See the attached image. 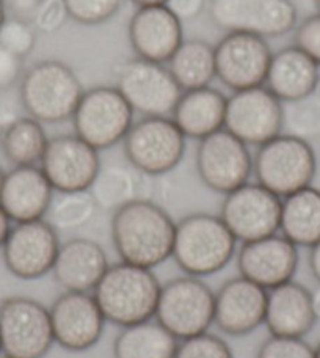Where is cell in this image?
I'll list each match as a JSON object with an SVG mask.
<instances>
[{
	"label": "cell",
	"instance_id": "6da1fadb",
	"mask_svg": "<svg viewBox=\"0 0 320 358\" xmlns=\"http://www.w3.org/2000/svg\"><path fill=\"white\" fill-rule=\"evenodd\" d=\"M176 222L160 204L138 198L117 209L110 233L121 261L154 268L171 258Z\"/></svg>",
	"mask_w": 320,
	"mask_h": 358
},
{
	"label": "cell",
	"instance_id": "7a4b0ae2",
	"mask_svg": "<svg viewBox=\"0 0 320 358\" xmlns=\"http://www.w3.org/2000/svg\"><path fill=\"white\" fill-rule=\"evenodd\" d=\"M160 287L152 268L119 261L108 266L93 296L107 322L127 327L154 319Z\"/></svg>",
	"mask_w": 320,
	"mask_h": 358
},
{
	"label": "cell",
	"instance_id": "3957f363",
	"mask_svg": "<svg viewBox=\"0 0 320 358\" xmlns=\"http://www.w3.org/2000/svg\"><path fill=\"white\" fill-rule=\"evenodd\" d=\"M235 248L238 241L220 215L195 213L176 222L171 258L185 275L219 273L231 263Z\"/></svg>",
	"mask_w": 320,
	"mask_h": 358
},
{
	"label": "cell",
	"instance_id": "277c9868",
	"mask_svg": "<svg viewBox=\"0 0 320 358\" xmlns=\"http://www.w3.org/2000/svg\"><path fill=\"white\" fill-rule=\"evenodd\" d=\"M85 90L65 62L46 59L24 71L19 82V102L29 117L43 124L71 120Z\"/></svg>",
	"mask_w": 320,
	"mask_h": 358
},
{
	"label": "cell",
	"instance_id": "5b68a950",
	"mask_svg": "<svg viewBox=\"0 0 320 358\" xmlns=\"http://www.w3.org/2000/svg\"><path fill=\"white\" fill-rule=\"evenodd\" d=\"M317 171L316 152L308 140L279 134L258 146L253 156L256 182L279 198L312 185Z\"/></svg>",
	"mask_w": 320,
	"mask_h": 358
},
{
	"label": "cell",
	"instance_id": "8992f818",
	"mask_svg": "<svg viewBox=\"0 0 320 358\" xmlns=\"http://www.w3.org/2000/svg\"><path fill=\"white\" fill-rule=\"evenodd\" d=\"M215 292L200 277H176L165 281L154 319L179 341L209 331L214 324Z\"/></svg>",
	"mask_w": 320,
	"mask_h": 358
},
{
	"label": "cell",
	"instance_id": "52a82bcc",
	"mask_svg": "<svg viewBox=\"0 0 320 358\" xmlns=\"http://www.w3.org/2000/svg\"><path fill=\"white\" fill-rule=\"evenodd\" d=\"M124 156L145 176H162L182 162L187 138L171 117H142L123 140Z\"/></svg>",
	"mask_w": 320,
	"mask_h": 358
},
{
	"label": "cell",
	"instance_id": "ba28073f",
	"mask_svg": "<svg viewBox=\"0 0 320 358\" xmlns=\"http://www.w3.org/2000/svg\"><path fill=\"white\" fill-rule=\"evenodd\" d=\"M133 115L117 87L98 85L83 92L71 121L75 136L104 151L123 142L133 124Z\"/></svg>",
	"mask_w": 320,
	"mask_h": 358
},
{
	"label": "cell",
	"instance_id": "9c48e42d",
	"mask_svg": "<svg viewBox=\"0 0 320 358\" xmlns=\"http://www.w3.org/2000/svg\"><path fill=\"white\" fill-rule=\"evenodd\" d=\"M0 343L6 358H44L55 343L48 306L15 296L0 303Z\"/></svg>",
	"mask_w": 320,
	"mask_h": 358
},
{
	"label": "cell",
	"instance_id": "30bf717a",
	"mask_svg": "<svg viewBox=\"0 0 320 358\" xmlns=\"http://www.w3.org/2000/svg\"><path fill=\"white\" fill-rule=\"evenodd\" d=\"M115 79L127 104L142 117H171L182 93L166 65L138 57L121 62L115 68Z\"/></svg>",
	"mask_w": 320,
	"mask_h": 358
},
{
	"label": "cell",
	"instance_id": "8fae6325",
	"mask_svg": "<svg viewBox=\"0 0 320 358\" xmlns=\"http://www.w3.org/2000/svg\"><path fill=\"white\" fill-rule=\"evenodd\" d=\"M209 16L225 34L279 38L297 27L292 0H210Z\"/></svg>",
	"mask_w": 320,
	"mask_h": 358
},
{
	"label": "cell",
	"instance_id": "7c38bea8",
	"mask_svg": "<svg viewBox=\"0 0 320 358\" xmlns=\"http://www.w3.org/2000/svg\"><path fill=\"white\" fill-rule=\"evenodd\" d=\"M195 167L208 189L226 195L249 181L253 156L248 145L223 127L198 140Z\"/></svg>",
	"mask_w": 320,
	"mask_h": 358
},
{
	"label": "cell",
	"instance_id": "4fadbf2b",
	"mask_svg": "<svg viewBox=\"0 0 320 358\" xmlns=\"http://www.w3.org/2000/svg\"><path fill=\"white\" fill-rule=\"evenodd\" d=\"M225 129L248 146H261L284 131V104L266 85L233 92Z\"/></svg>",
	"mask_w": 320,
	"mask_h": 358
},
{
	"label": "cell",
	"instance_id": "5bb4252c",
	"mask_svg": "<svg viewBox=\"0 0 320 358\" xmlns=\"http://www.w3.org/2000/svg\"><path fill=\"white\" fill-rule=\"evenodd\" d=\"M219 215L238 242L258 241L279 231L281 198L248 181L225 195Z\"/></svg>",
	"mask_w": 320,
	"mask_h": 358
},
{
	"label": "cell",
	"instance_id": "9a60e30c",
	"mask_svg": "<svg viewBox=\"0 0 320 358\" xmlns=\"http://www.w3.org/2000/svg\"><path fill=\"white\" fill-rule=\"evenodd\" d=\"M60 244L59 231L46 219L15 223L2 247L3 263L17 278L38 280L52 272Z\"/></svg>",
	"mask_w": 320,
	"mask_h": 358
},
{
	"label": "cell",
	"instance_id": "2e32d148",
	"mask_svg": "<svg viewBox=\"0 0 320 358\" xmlns=\"http://www.w3.org/2000/svg\"><path fill=\"white\" fill-rule=\"evenodd\" d=\"M102 167L99 151L75 136L50 137L40 169L59 194L89 190Z\"/></svg>",
	"mask_w": 320,
	"mask_h": 358
},
{
	"label": "cell",
	"instance_id": "e0dca14e",
	"mask_svg": "<svg viewBox=\"0 0 320 358\" xmlns=\"http://www.w3.org/2000/svg\"><path fill=\"white\" fill-rule=\"evenodd\" d=\"M272 55L264 38L225 34L215 44L217 79L233 92L264 85Z\"/></svg>",
	"mask_w": 320,
	"mask_h": 358
},
{
	"label": "cell",
	"instance_id": "ac0fdd59",
	"mask_svg": "<svg viewBox=\"0 0 320 358\" xmlns=\"http://www.w3.org/2000/svg\"><path fill=\"white\" fill-rule=\"evenodd\" d=\"M54 340L69 352H83L101 341L106 329L93 292L65 291L49 306Z\"/></svg>",
	"mask_w": 320,
	"mask_h": 358
},
{
	"label": "cell",
	"instance_id": "d6986e66",
	"mask_svg": "<svg viewBox=\"0 0 320 358\" xmlns=\"http://www.w3.org/2000/svg\"><path fill=\"white\" fill-rule=\"evenodd\" d=\"M235 258L239 275L266 291L293 280L300 264L298 247L278 233L245 242Z\"/></svg>",
	"mask_w": 320,
	"mask_h": 358
},
{
	"label": "cell",
	"instance_id": "ffe728a7",
	"mask_svg": "<svg viewBox=\"0 0 320 358\" xmlns=\"http://www.w3.org/2000/svg\"><path fill=\"white\" fill-rule=\"evenodd\" d=\"M127 38L138 59L166 65L184 41L182 21L166 5L140 6L129 19Z\"/></svg>",
	"mask_w": 320,
	"mask_h": 358
},
{
	"label": "cell",
	"instance_id": "44dd1931",
	"mask_svg": "<svg viewBox=\"0 0 320 358\" xmlns=\"http://www.w3.org/2000/svg\"><path fill=\"white\" fill-rule=\"evenodd\" d=\"M267 291L243 278L226 280L215 292L214 324L229 336H247L258 330L266 319Z\"/></svg>",
	"mask_w": 320,
	"mask_h": 358
},
{
	"label": "cell",
	"instance_id": "7402d4cb",
	"mask_svg": "<svg viewBox=\"0 0 320 358\" xmlns=\"http://www.w3.org/2000/svg\"><path fill=\"white\" fill-rule=\"evenodd\" d=\"M54 192L40 165L13 167L0 187V208L13 223L41 220L52 206Z\"/></svg>",
	"mask_w": 320,
	"mask_h": 358
},
{
	"label": "cell",
	"instance_id": "603a6c76",
	"mask_svg": "<svg viewBox=\"0 0 320 358\" xmlns=\"http://www.w3.org/2000/svg\"><path fill=\"white\" fill-rule=\"evenodd\" d=\"M264 324L273 336L305 338L317 324L312 292L293 280L267 291Z\"/></svg>",
	"mask_w": 320,
	"mask_h": 358
},
{
	"label": "cell",
	"instance_id": "cb8c5ba5",
	"mask_svg": "<svg viewBox=\"0 0 320 358\" xmlns=\"http://www.w3.org/2000/svg\"><path fill=\"white\" fill-rule=\"evenodd\" d=\"M108 266L101 244L88 238H73L60 244L52 273L65 291L93 292Z\"/></svg>",
	"mask_w": 320,
	"mask_h": 358
},
{
	"label": "cell",
	"instance_id": "d4e9b609",
	"mask_svg": "<svg viewBox=\"0 0 320 358\" xmlns=\"http://www.w3.org/2000/svg\"><path fill=\"white\" fill-rule=\"evenodd\" d=\"M264 85L283 104L308 98L320 87V66L291 44L273 52Z\"/></svg>",
	"mask_w": 320,
	"mask_h": 358
},
{
	"label": "cell",
	"instance_id": "484cf974",
	"mask_svg": "<svg viewBox=\"0 0 320 358\" xmlns=\"http://www.w3.org/2000/svg\"><path fill=\"white\" fill-rule=\"evenodd\" d=\"M228 96L214 87L185 90L171 112L185 138L201 140L225 127Z\"/></svg>",
	"mask_w": 320,
	"mask_h": 358
},
{
	"label": "cell",
	"instance_id": "4316f807",
	"mask_svg": "<svg viewBox=\"0 0 320 358\" xmlns=\"http://www.w3.org/2000/svg\"><path fill=\"white\" fill-rule=\"evenodd\" d=\"M279 231L293 245L311 248L320 241V190L308 185L281 198Z\"/></svg>",
	"mask_w": 320,
	"mask_h": 358
},
{
	"label": "cell",
	"instance_id": "83f0119b",
	"mask_svg": "<svg viewBox=\"0 0 320 358\" xmlns=\"http://www.w3.org/2000/svg\"><path fill=\"white\" fill-rule=\"evenodd\" d=\"M179 340L157 321H145L127 327L113 341L115 358H175Z\"/></svg>",
	"mask_w": 320,
	"mask_h": 358
},
{
	"label": "cell",
	"instance_id": "f1b7e54d",
	"mask_svg": "<svg viewBox=\"0 0 320 358\" xmlns=\"http://www.w3.org/2000/svg\"><path fill=\"white\" fill-rule=\"evenodd\" d=\"M49 138L44 124L25 115L3 127L0 136V151L13 167L40 165Z\"/></svg>",
	"mask_w": 320,
	"mask_h": 358
},
{
	"label": "cell",
	"instance_id": "f546056e",
	"mask_svg": "<svg viewBox=\"0 0 320 358\" xmlns=\"http://www.w3.org/2000/svg\"><path fill=\"white\" fill-rule=\"evenodd\" d=\"M166 68L182 92L209 87L217 78L215 46L204 40H184Z\"/></svg>",
	"mask_w": 320,
	"mask_h": 358
},
{
	"label": "cell",
	"instance_id": "4dcf8cb0",
	"mask_svg": "<svg viewBox=\"0 0 320 358\" xmlns=\"http://www.w3.org/2000/svg\"><path fill=\"white\" fill-rule=\"evenodd\" d=\"M140 175L136 169L110 165L101 167L98 176L89 187V194L101 209L117 210L140 196Z\"/></svg>",
	"mask_w": 320,
	"mask_h": 358
},
{
	"label": "cell",
	"instance_id": "1f68e13d",
	"mask_svg": "<svg viewBox=\"0 0 320 358\" xmlns=\"http://www.w3.org/2000/svg\"><path fill=\"white\" fill-rule=\"evenodd\" d=\"M96 210H98V204L89 190H85L60 194L59 200L52 201L48 214L49 222L57 231H69V229L85 227L94 217Z\"/></svg>",
	"mask_w": 320,
	"mask_h": 358
},
{
	"label": "cell",
	"instance_id": "d6a6232c",
	"mask_svg": "<svg viewBox=\"0 0 320 358\" xmlns=\"http://www.w3.org/2000/svg\"><path fill=\"white\" fill-rule=\"evenodd\" d=\"M284 127L287 134L300 138H312L320 136V94L287 102L284 104Z\"/></svg>",
	"mask_w": 320,
	"mask_h": 358
},
{
	"label": "cell",
	"instance_id": "836d02e7",
	"mask_svg": "<svg viewBox=\"0 0 320 358\" xmlns=\"http://www.w3.org/2000/svg\"><path fill=\"white\" fill-rule=\"evenodd\" d=\"M0 46L24 60L36 46L35 25L24 17L6 16L5 22L0 25Z\"/></svg>",
	"mask_w": 320,
	"mask_h": 358
},
{
	"label": "cell",
	"instance_id": "e575fe53",
	"mask_svg": "<svg viewBox=\"0 0 320 358\" xmlns=\"http://www.w3.org/2000/svg\"><path fill=\"white\" fill-rule=\"evenodd\" d=\"M69 19L80 25H101L117 15L123 0H63Z\"/></svg>",
	"mask_w": 320,
	"mask_h": 358
},
{
	"label": "cell",
	"instance_id": "d590c367",
	"mask_svg": "<svg viewBox=\"0 0 320 358\" xmlns=\"http://www.w3.org/2000/svg\"><path fill=\"white\" fill-rule=\"evenodd\" d=\"M175 358H234V355L223 338L204 331L179 341Z\"/></svg>",
	"mask_w": 320,
	"mask_h": 358
},
{
	"label": "cell",
	"instance_id": "8d00e7d4",
	"mask_svg": "<svg viewBox=\"0 0 320 358\" xmlns=\"http://www.w3.org/2000/svg\"><path fill=\"white\" fill-rule=\"evenodd\" d=\"M256 358H316L314 348L303 338L270 335L261 344Z\"/></svg>",
	"mask_w": 320,
	"mask_h": 358
},
{
	"label": "cell",
	"instance_id": "74e56055",
	"mask_svg": "<svg viewBox=\"0 0 320 358\" xmlns=\"http://www.w3.org/2000/svg\"><path fill=\"white\" fill-rule=\"evenodd\" d=\"M320 66V11L297 24L293 43Z\"/></svg>",
	"mask_w": 320,
	"mask_h": 358
},
{
	"label": "cell",
	"instance_id": "f35d334b",
	"mask_svg": "<svg viewBox=\"0 0 320 358\" xmlns=\"http://www.w3.org/2000/svg\"><path fill=\"white\" fill-rule=\"evenodd\" d=\"M31 16H34L35 29L44 34H54L60 30L69 17L63 0H41Z\"/></svg>",
	"mask_w": 320,
	"mask_h": 358
},
{
	"label": "cell",
	"instance_id": "ab89813d",
	"mask_svg": "<svg viewBox=\"0 0 320 358\" xmlns=\"http://www.w3.org/2000/svg\"><path fill=\"white\" fill-rule=\"evenodd\" d=\"M24 74V60L0 46V93L10 92Z\"/></svg>",
	"mask_w": 320,
	"mask_h": 358
},
{
	"label": "cell",
	"instance_id": "60d3db41",
	"mask_svg": "<svg viewBox=\"0 0 320 358\" xmlns=\"http://www.w3.org/2000/svg\"><path fill=\"white\" fill-rule=\"evenodd\" d=\"M204 5H206V0H168L166 3L181 21L196 17L203 11Z\"/></svg>",
	"mask_w": 320,
	"mask_h": 358
},
{
	"label": "cell",
	"instance_id": "b9f144b4",
	"mask_svg": "<svg viewBox=\"0 0 320 358\" xmlns=\"http://www.w3.org/2000/svg\"><path fill=\"white\" fill-rule=\"evenodd\" d=\"M3 3L6 10H11L15 13V16L22 17L27 15H34V11L41 3V0H3Z\"/></svg>",
	"mask_w": 320,
	"mask_h": 358
},
{
	"label": "cell",
	"instance_id": "7bdbcfd3",
	"mask_svg": "<svg viewBox=\"0 0 320 358\" xmlns=\"http://www.w3.org/2000/svg\"><path fill=\"white\" fill-rule=\"evenodd\" d=\"M308 264H310L311 275H312V277H314V280L320 285V241L317 242V244H314V245L310 248Z\"/></svg>",
	"mask_w": 320,
	"mask_h": 358
},
{
	"label": "cell",
	"instance_id": "ee69618b",
	"mask_svg": "<svg viewBox=\"0 0 320 358\" xmlns=\"http://www.w3.org/2000/svg\"><path fill=\"white\" fill-rule=\"evenodd\" d=\"M11 227H13V222L10 220V217L6 215V213L2 208H0V248L3 247L6 238H8Z\"/></svg>",
	"mask_w": 320,
	"mask_h": 358
},
{
	"label": "cell",
	"instance_id": "f6af8a7d",
	"mask_svg": "<svg viewBox=\"0 0 320 358\" xmlns=\"http://www.w3.org/2000/svg\"><path fill=\"white\" fill-rule=\"evenodd\" d=\"M133 5H137V8L140 6H154V5H166L168 0H131Z\"/></svg>",
	"mask_w": 320,
	"mask_h": 358
},
{
	"label": "cell",
	"instance_id": "bcb514c9",
	"mask_svg": "<svg viewBox=\"0 0 320 358\" xmlns=\"http://www.w3.org/2000/svg\"><path fill=\"white\" fill-rule=\"evenodd\" d=\"M312 303H314V313L317 322H320V287L317 291L312 292Z\"/></svg>",
	"mask_w": 320,
	"mask_h": 358
},
{
	"label": "cell",
	"instance_id": "7dc6e473",
	"mask_svg": "<svg viewBox=\"0 0 320 358\" xmlns=\"http://www.w3.org/2000/svg\"><path fill=\"white\" fill-rule=\"evenodd\" d=\"M5 19H6V8H5L3 0H0V25L5 22Z\"/></svg>",
	"mask_w": 320,
	"mask_h": 358
},
{
	"label": "cell",
	"instance_id": "c3c4849f",
	"mask_svg": "<svg viewBox=\"0 0 320 358\" xmlns=\"http://www.w3.org/2000/svg\"><path fill=\"white\" fill-rule=\"evenodd\" d=\"M314 357H316V358H320V341H319L317 346L314 348Z\"/></svg>",
	"mask_w": 320,
	"mask_h": 358
},
{
	"label": "cell",
	"instance_id": "681fc988",
	"mask_svg": "<svg viewBox=\"0 0 320 358\" xmlns=\"http://www.w3.org/2000/svg\"><path fill=\"white\" fill-rule=\"evenodd\" d=\"M3 176H5V171L0 167V187H2V182H3Z\"/></svg>",
	"mask_w": 320,
	"mask_h": 358
},
{
	"label": "cell",
	"instance_id": "f907efd6",
	"mask_svg": "<svg viewBox=\"0 0 320 358\" xmlns=\"http://www.w3.org/2000/svg\"><path fill=\"white\" fill-rule=\"evenodd\" d=\"M316 5H317V8H319V11H320V0H316Z\"/></svg>",
	"mask_w": 320,
	"mask_h": 358
},
{
	"label": "cell",
	"instance_id": "816d5d0a",
	"mask_svg": "<svg viewBox=\"0 0 320 358\" xmlns=\"http://www.w3.org/2000/svg\"><path fill=\"white\" fill-rule=\"evenodd\" d=\"M2 129H3V127H2V126H0V136H2Z\"/></svg>",
	"mask_w": 320,
	"mask_h": 358
},
{
	"label": "cell",
	"instance_id": "f5cc1de1",
	"mask_svg": "<svg viewBox=\"0 0 320 358\" xmlns=\"http://www.w3.org/2000/svg\"><path fill=\"white\" fill-rule=\"evenodd\" d=\"M0 354H2V343H0Z\"/></svg>",
	"mask_w": 320,
	"mask_h": 358
},
{
	"label": "cell",
	"instance_id": "db71d44e",
	"mask_svg": "<svg viewBox=\"0 0 320 358\" xmlns=\"http://www.w3.org/2000/svg\"><path fill=\"white\" fill-rule=\"evenodd\" d=\"M319 88H320V87H319Z\"/></svg>",
	"mask_w": 320,
	"mask_h": 358
}]
</instances>
